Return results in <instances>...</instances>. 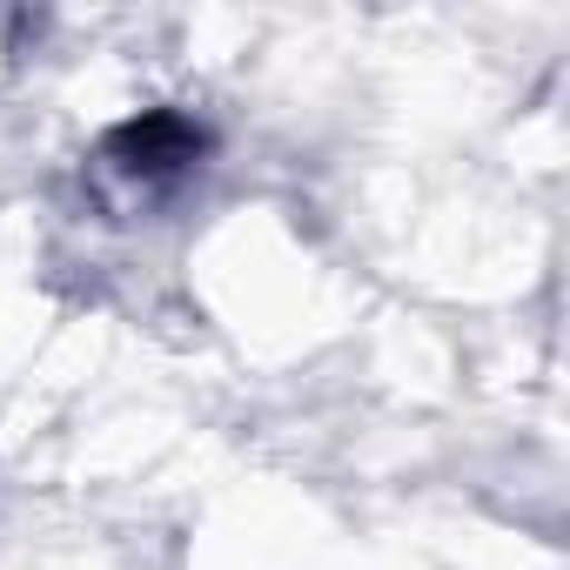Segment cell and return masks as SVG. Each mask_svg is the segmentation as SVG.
Masks as SVG:
<instances>
[{"instance_id": "obj_1", "label": "cell", "mask_w": 570, "mask_h": 570, "mask_svg": "<svg viewBox=\"0 0 570 570\" xmlns=\"http://www.w3.org/2000/svg\"><path fill=\"white\" fill-rule=\"evenodd\" d=\"M202 148H208V135H202L195 121H181V115H141V121H128V128H115V135H108L101 161H108V175H115V181H128V188L155 195V188L181 181V175L195 168V155H202Z\"/></svg>"}]
</instances>
